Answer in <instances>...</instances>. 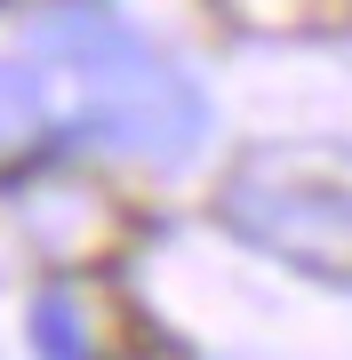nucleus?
<instances>
[{"label": "nucleus", "mask_w": 352, "mask_h": 360, "mask_svg": "<svg viewBox=\"0 0 352 360\" xmlns=\"http://www.w3.org/2000/svg\"><path fill=\"white\" fill-rule=\"evenodd\" d=\"M65 72L89 96V129L136 160H184L200 144V96L176 65H160L136 32L105 25V16H65L48 32Z\"/></svg>", "instance_id": "1"}, {"label": "nucleus", "mask_w": 352, "mask_h": 360, "mask_svg": "<svg viewBox=\"0 0 352 360\" xmlns=\"http://www.w3.org/2000/svg\"><path fill=\"white\" fill-rule=\"evenodd\" d=\"M224 224L296 272H352V184L313 160L256 153L224 176Z\"/></svg>", "instance_id": "2"}, {"label": "nucleus", "mask_w": 352, "mask_h": 360, "mask_svg": "<svg viewBox=\"0 0 352 360\" xmlns=\"http://www.w3.org/2000/svg\"><path fill=\"white\" fill-rule=\"evenodd\" d=\"M16 224H25V240L40 248L48 264H96L120 248V232H129V217H120V200L105 193V184L72 176V168H40V176H25L8 193Z\"/></svg>", "instance_id": "3"}, {"label": "nucleus", "mask_w": 352, "mask_h": 360, "mask_svg": "<svg viewBox=\"0 0 352 360\" xmlns=\"http://www.w3.org/2000/svg\"><path fill=\"white\" fill-rule=\"evenodd\" d=\"M32 352L40 360H105L96 321H89V296H80L72 281H56V288L32 296Z\"/></svg>", "instance_id": "4"}, {"label": "nucleus", "mask_w": 352, "mask_h": 360, "mask_svg": "<svg viewBox=\"0 0 352 360\" xmlns=\"http://www.w3.org/2000/svg\"><path fill=\"white\" fill-rule=\"evenodd\" d=\"M216 8H224V25H240V32L296 40V32H320V25H337V16L352 8V0H216Z\"/></svg>", "instance_id": "5"}, {"label": "nucleus", "mask_w": 352, "mask_h": 360, "mask_svg": "<svg viewBox=\"0 0 352 360\" xmlns=\"http://www.w3.org/2000/svg\"><path fill=\"white\" fill-rule=\"evenodd\" d=\"M32 129H40V80L25 65H0V144H16Z\"/></svg>", "instance_id": "6"}]
</instances>
